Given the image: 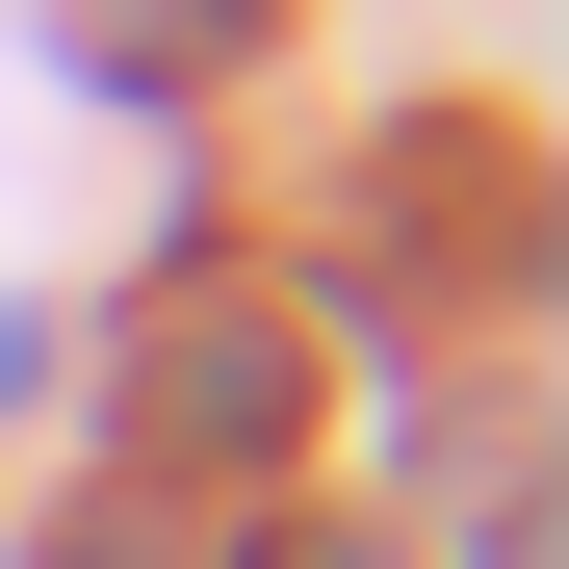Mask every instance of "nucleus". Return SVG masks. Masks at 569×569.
<instances>
[]
</instances>
